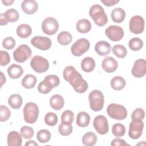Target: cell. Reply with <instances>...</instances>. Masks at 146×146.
<instances>
[{"label":"cell","mask_w":146,"mask_h":146,"mask_svg":"<svg viewBox=\"0 0 146 146\" xmlns=\"http://www.w3.org/2000/svg\"><path fill=\"white\" fill-rule=\"evenodd\" d=\"M63 76L65 80L72 86L76 92L82 94L87 90L88 87L87 82L74 67L71 66L66 67L63 70Z\"/></svg>","instance_id":"6da1fadb"},{"label":"cell","mask_w":146,"mask_h":146,"mask_svg":"<svg viewBox=\"0 0 146 146\" xmlns=\"http://www.w3.org/2000/svg\"><path fill=\"white\" fill-rule=\"evenodd\" d=\"M90 16L98 26H103L108 22L107 16L103 7L98 4L92 5L89 10Z\"/></svg>","instance_id":"7a4b0ae2"},{"label":"cell","mask_w":146,"mask_h":146,"mask_svg":"<svg viewBox=\"0 0 146 146\" xmlns=\"http://www.w3.org/2000/svg\"><path fill=\"white\" fill-rule=\"evenodd\" d=\"M90 108L94 111H100L102 110L104 103V97L103 93L97 90L92 91L88 96Z\"/></svg>","instance_id":"3957f363"},{"label":"cell","mask_w":146,"mask_h":146,"mask_svg":"<svg viewBox=\"0 0 146 146\" xmlns=\"http://www.w3.org/2000/svg\"><path fill=\"white\" fill-rule=\"evenodd\" d=\"M23 117L25 121L29 124L35 123L39 115V108L33 102L27 103L23 108Z\"/></svg>","instance_id":"277c9868"},{"label":"cell","mask_w":146,"mask_h":146,"mask_svg":"<svg viewBox=\"0 0 146 146\" xmlns=\"http://www.w3.org/2000/svg\"><path fill=\"white\" fill-rule=\"evenodd\" d=\"M107 113L111 118L121 120L126 118L127 110L123 106L116 103H111L107 108Z\"/></svg>","instance_id":"5b68a950"},{"label":"cell","mask_w":146,"mask_h":146,"mask_svg":"<svg viewBox=\"0 0 146 146\" xmlns=\"http://www.w3.org/2000/svg\"><path fill=\"white\" fill-rule=\"evenodd\" d=\"M31 53L32 51L30 47L26 44H22L14 51V59L18 63H23L30 58Z\"/></svg>","instance_id":"8992f818"},{"label":"cell","mask_w":146,"mask_h":146,"mask_svg":"<svg viewBox=\"0 0 146 146\" xmlns=\"http://www.w3.org/2000/svg\"><path fill=\"white\" fill-rule=\"evenodd\" d=\"M30 66L35 72L42 73L48 70L49 62L44 57L40 55H35L31 59Z\"/></svg>","instance_id":"52a82bcc"},{"label":"cell","mask_w":146,"mask_h":146,"mask_svg":"<svg viewBox=\"0 0 146 146\" xmlns=\"http://www.w3.org/2000/svg\"><path fill=\"white\" fill-rule=\"evenodd\" d=\"M90 46V42L86 38L78 39L71 46V53L75 56H80L87 52Z\"/></svg>","instance_id":"ba28073f"},{"label":"cell","mask_w":146,"mask_h":146,"mask_svg":"<svg viewBox=\"0 0 146 146\" xmlns=\"http://www.w3.org/2000/svg\"><path fill=\"white\" fill-rule=\"evenodd\" d=\"M59 28L58 21L53 17H47L44 19L42 23V31L49 35L55 34Z\"/></svg>","instance_id":"9c48e42d"},{"label":"cell","mask_w":146,"mask_h":146,"mask_svg":"<svg viewBox=\"0 0 146 146\" xmlns=\"http://www.w3.org/2000/svg\"><path fill=\"white\" fill-rule=\"evenodd\" d=\"M144 123L141 120H132L129 123L128 135L131 139H137L143 133Z\"/></svg>","instance_id":"30bf717a"},{"label":"cell","mask_w":146,"mask_h":146,"mask_svg":"<svg viewBox=\"0 0 146 146\" xmlns=\"http://www.w3.org/2000/svg\"><path fill=\"white\" fill-rule=\"evenodd\" d=\"M129 29L131 33L135 34L142 33L144 30V20L140 15L132 17L129 23Z\"/></svg>","instance_id":"8fae6325"},{"label":"cell","mask_w":146,"mask_h":146,"mask_svg":"<svg viewBox=\"0 0 146 146\" xmlns=\"http://www.w3.org/2000/svg\"><path fill=\"white\" fill-rule=\"evenodd\" d=\"M93 125L99 134L104 135L108 132V120L104 115H98L96 116L94 119Z\"/></svg>","instance_id":"7c38bea8"},{"label":"cell","mask_w":146,"mask_h":146,"mask_svg":"<svg viewBox=\"0 0 146 146\" xmlns=\"http://www.w3.org/2000/svg\"><path fill=\"white\" fill-rule=\"evenodd\" d=\"M105 33L108 38L113 42H117L121 40L124 34L123 29L120 26L116 25L108 26L106 29Z\"/></svg>","instance_id":"4fadbf2b"},{"label":"cell","mask_w":146,"mask_h":146,"mask_svg":"<svg viewBox=\"0 0 146 146\" xmlns=\"http://www.w3.org/2000/svg\"><path fill=\"white\" fill-rule=\"evenodd\" d=\"M31 43L32 45L43 51L48 50L52 44L51 39L46 36H35L31 39Z\"/></svg>","instance_id":"5bb4252c"},{"label":"cell","mask_w":146,"mask_h":146,"mask_svg":"<svg viewBox=\"0 0 146 146\" xmlns=\"http://www.w3.org/2000/svg\"><path fill=\"white\" fill-rule=\"evenodd\" d=\"M132 75L137 78L144 76L146 73V62L144 59H137L131 70Z\"/></svg>","instance_id":"9a60e30c"},{"label":"cell","mask_w":146,"mask_h":146,"mask_svg":"<svg viewBox=\"0 0 146 146\" xmlns=\"http://www.w3.org/2000/svg\"><path fill=\"white\" fill-rule=\"evenodd\" d=\"M118 66L117 60L111 56H107L103 59L102 63V67L103 70L108 73L115 71Z\"/></svg>","instance_id":"2e32d148"},{"label":"cell","mask_w":146,"mask_h":146,"mask_svg":"<svg viewBox=\"0 0 146 146\" xmlns=\"http://www.w3.org/2000/svg\"><path fill=\"white\" fill-rule=\"evenodd\" d=\"M21 9L26 14H33L38 9V3L34 0H25L21 3Z\"/></svg>","instance_id":"e0dca14e"},{"label":"cell","mask_w":146,"mask_h":146,"mask_svg":"<svg viewBox=\"0 0 146 146\" xmlns=\"http://www.w3.org/2000/svg\"><path fill=\"white\" fill-rule=\"evenodd\" d=\"M111 49V44L106 41L100 40L97 42L95 46L96 52L100 56H106L110 52Z\"/></svg>","instance_id":"ac0fdd59"},{"label":"cell","mask_w":146,"mask_h":146,"mask_svg":"<svg viewBox=\"0 0 146 146\" xmlns=\"http://www.w3.org/2000/svg\"><path fill=\"white\" fill-rule=\"evenodd\" d=\"M22 136L15 131L10 132L7 135V143L9 146H21L22 145Z\"/></svg>","instance_id":"d6986e66"},{"label":"cell","mask_w":146,"mask_h":146,"mask_svg":"<svg viewBox=\"0 0 146 146\" xmlns=\"http://www.w3.org/2000/svg\"><path fill=\"white\" fill-rule=\"evenodd\" d=\"M23 73V70L21 66L13 64L7 68V74L9 77L13 79L19 78Z\"/></svg>","instance_id":"ffe728a7"},{"label":"cell","mask_w":146,"mask_h":146,"mask_svg":"<svg viewBox=\"0 0 146 146\" xmlns=\"http://www.w3.org/2000/svg\"><path fill=\"white\" fill-rule=\"evenodd\" d=\"M64 101L63 98L59 94L52 95L50 99V105L55 110H59L64 106Z\"/></svg>","instance_id":"44dd1931"},{"label":"cell","mask_w":146,"mask_h":146,"mask_svg":"<svg viewBox=\"0 0 146 146\" xmlns=\"http://www.w3.org/2000/svg\"><path fill=\"white\" fill-rule=\"evenodd\" d=\"M111 17L113 22L116 23H120L124 20L125 12L122 8L116 7L112 10Z\"/></svg>","instance_id":"7402d4cb"},{"label":"cell","mask_w":146,"mask_h":146,"mask_svg":"<svg viewBox=\"0 0 146 146\" xmlns=\"http://www.w3.org/2000/svg\"><path fill=\"white\" fill-rule=\"evenodd\" d=\"M91 22L87 19H82L79 20L76 25L78 31L82 34L88 33L91 29Z\"/></svg>","instance_id":"603a6c76"},{"label":"cell","mask_w":146,"mask_h":146,"mask_svg":"<svg viewBox=\"0 0 146 146\" xmlns=\"http://www.w3.org/2000/svg\"><path fill=\"white\" fill-rule=\"evenodd\" d=\"M16 33L17 35L21 38H26L32 33L31 27L27 24H21L17 28Z\"/></svg>","instance_id":"cb8c5ba5"},{"label":"cell","mask_w":146,"mask_h":146,"mask_svg":"<svg viewBox=\"0 0 146 146\" xmlns=\"http://www.w3.org/2000/svg\"><path fill=\"white\" fill-rule=\"evenodd\" d=\"M90 121V116L86 112L81 111L78 113L76 116V124L80 127H85L89 125Z\"/></svg>","instance_id":"d4e9b609"},{"label":"cell","mask_w":146,"mask_h":146,"mask_svg":"<svg viewBox=\"0 0 146 146\" xmlns=\"http://www.w3.org/2000/svg\"><path fill=\"white\" fill-rule=\"evenodd\" d=\"M95 67V62L94 59L90 56L86 57L82 59L81 62V68L86 72L92 71Z\"/></svg>","instance_id":"484cf974"},{"label":"cell","mask_w":146,"mask_h":146,"mask_svg":"<svg viewBox=\"0 0 146 146\" xmlns=\"http://www.w3.org/2000/svg\"><path fill=\"white\" fill-rule=\"evenodd\" d=\"M23 100L22 96L17 94H14L10 96L8 99V103L13 109L19 108L22 104Z\"/></svg>","instance_id":"4316f807"},{"label":"cell","mask_w":146,"mask_h":146,"mask_svg":"<svg viewBox=\"0 0 146 146\" xmlns=\"http://www.w3.org/2000/svg\"><path fill=\"white\" fill-rule=\"evenodd\" d=\"M36 78L31 74L26 75L22 80V86L27 89H31L34 88L36 83Z\"/></svg>","instance_id":"83f0119b"},{"label":"cell","mask_w":146,"mask_h":146,"mask_svg":"<svg viewBox=\"0 0 146 146\" xmlns=\"http://www.w3.org/2000/svg\"><path fill=\"white\" fill-rule=\"evenodd\" d=\"M125 79L120 76H116L111 80V86L114 90L119 91L122 90L125 86Z\"/></svg>","instance_id":"f1b7e54d"},{"label":"cell","mask_w":146,"mask_h":146,"mask_svg":"<svg viewBox=\"0 0 146 146\" xmlns=\"http://www.w3.org/2000/svg\"><path fill=\"white\" fill-rule=\"evenodd\" d=\"M97 141V136L96 134L92 132L86 133L82 137V143L86 146H92Z\"/></svg>","instance_id":"f546056e"},{"label":"cell","mask_w":146,"mask_h":146,"mask_svg":"<svg viewBox=\"0 0 146 146\" xmlns=\"http://www.w3.org/2000/svg\"><path fill=\"white\" fill-rule=\"evenodd\" d=\"M72 35L68 31H62L57 36L58 43L63 46L69 44L72 42Z\"/></svg>","instance_id":"4dcf8cb0"},{"label":"cell","mask_w":146,"mask_h":146,"mask_svg":"<svg viewBox=\"0 0 146 146\" xmlns=\"http://www.w3.org/2000/svg\"><path fill=\"white\" fill-rule=\"evenodd\" d=\"M4 16L7 22H14L19 19V13L14 9H9L4 13Z\"/></svg>","instance_id":"1f68e13d"},{"label":"cell","mask_w":146,"mask_h":146,"mask_svg":"<svg viewBox=\"0 0 146 146\" xmlns=\"http://www.w3.org/2000/svg\"><path fill=\"white\" fill-rule=\"evenodd\" d=\"M51 135L48 130L40 129L36 133L37 140L42 143H47L51 139Z\"/></svg>","instance_id":"d6a6232c"},{"label":"cell","mask_w":146,"mask_h":146,"mask_svg":"<svg viewBox=\"0 0 146 146\" xmlns=\"http://www.w3.org/2000/svg\"><path fill=\"white\" fill-rule=\"evenodd\" d=\"M112 51L116 56L119 58H124L127 54L126 48L121 44L115 45L112 48Z\"/></svg>","instance_id":"836d02e7"},{"label":"cell","mask_w":146,"mask_h":146,"mask_svg":"<svg viewBox=\"0 0 146 146\" xmlns=\"http://www.w3.org/2000/svg\"><path fill=\"white\" fill-rule=\"evenodd\" d=\"M128 46L129 48L132 51H139L143 47V42L139 38H137V37L132 38L129 40L128 43Z\"/></svg>","instance_id":"e575fe53"},{"label":"cell","mask_w":146,"mask_h":146,"mask_svg":"<svg viewBox=\"0 0 146 146\" xmlns=\"http://www.w3.org/2000/svg\"><path fill=\"white\" fill-rule=\"evenodd\" d=\"M112 132L116 137H121L125 133V127L121 123H115L112 125Z\"/></svg>","instance_id":"d590c367"},{"label":"cell","mask_w":146,"mask_h":146,"mask_svg":"<svg viewBox=\"0 0 146 146\" xmlns=\"http://www.w3.org/2000/svg\"><path fill=\"white\" fill-rule=\"evenodd\" d=\"M53 88L54 87L52 86L48 81L44 79L43 81L39 83L38 86V90L42 94H47L49 93Z\"/></svg>","instance_id":"8d00e7d4"},{"label":"cell","mask_w":146,"mask_h":146,"mask_svg":"<svg viewBox=\"0 0 146 146\" xmlns=\"http://www.w3.org/2000/svg\"><path fill=\"white\" fill-rule=\"evenodd\" d=\"M74 114L72 111L66 110L64 111L61 116L62 123L71 124L74 121Z\"/></svg>","instance_id":"74e56055"},{"label":"cell","mask_w":146,"mask_h":146,"mask_svg":"<svg viewBox=\"0 0 146 146\" xmlns=\"http://www.w3.org/2000/svg\"><path fill=\"white\" fill-rule=\"evenodd\" d=\"M44 122L49 126H54L58 122V116L54 112H48L44 116Z\"/></svg>","instance_id":"f35d334b"},{"label":"cell","mask_w":146,"mask_h":146,"mask_svg":"<svg viewBox=\"0 0 146 146\" xmlns=\"http://www.w3.org/2000/svg\"><path fill=\"white\" fill-rule=\"evenodd\" d=\"M58 131L63 136H68L72 132V126L71 124L62 123L59 126Z\"/></svg>","instance_id":"ab89813d"},{"label":"cell","mask_w":146,"mask_h":146,"mask_svg":"<svg viewBox=\"0 0 146 146\" xmlns=\"http://www.w3.org/2000/svg\"><path fill=\"white\" fill-rule=\"evenodd\" d=\"M20 132L22 137L26 139H30L33 137L34 134V131L33 128L25 125L21 128Z\"/></svg>","instance_id":"60d3db41"},{"label":"cell","mask_w":146,"mask_h":146,"mask_svg":"<svg viewBox=\"0 0 146 146\" xmlns=\"http://www.w3.org/2000/svg\"><path fill=\"white\" fill-rule=\"evenodd\" d=\"M11 115V111L8 107L5 105L0 106V121H5L7 120Z\"/></svg>","instance_id":"b9f144b4"},{"label":"cell","mask_w":146,"mask_h":146,"mask_svg":"<svg viewBox=\"0 0 146 146\" xmlns=\"http://www.w3.org/2000/svg\"><path fill=\"white\" fill-rule=\"evenodd\" d=\"M145 117V112L143 108H137L135 109L132 113V120H143Z\"/></svg>","instance_id":"7bdbcfd3"},{"label":"cell","mask_w":146,"mask_h":146,"mask_svg":"<svg viewBox=\"0 0 146 146\" xmlns=\"http://www.w3.org/2000/svg\"><path fill=\"white\" fill-rule=\"evenodd\" d=\"M3 47L7 50H11L15 46V39L10 36L5 38L2 41Z\"/></svg>","instance_id":"ee69618b"},{"label":"cell","mask_w":146,"mask_h":146,"mask_svg":"<svg viewBox=\"0 0 146 146\" xmlns=\"http://www.w3.org/2000/svg\"><path fill=\"white\" fill-rule=\"evenodd\" d=\"M44 79L48 81L54 88L57 87L60 83L59 77L55 75H48L46 76Z\"/></svg>","instance_id":"f6af8a7d"},{"label":"cell","mask_w":146,"mask_h":146,"mask_svg":"<svg viewBox=\"0 0 146 146\" xmlns=\"http://www.w3.org/2000/svg\"><path fill=\"white\" fill-rule=\"evenodd\" d=\"M1 62L0 64L2 66H5L8 64L10 62V57L7 51L1 50Z\"/></svg>","instance_id":"bcb514c9"},{"label":"cell","mask_w":146,"mask_h":146,"mask_svg":"<svg viewBox=\"0 0 146 146\" xmlns=\"http://www.w3.org/2000/svg\"><path fill=\"white\" fill-rule=\"evenodd\" d=\"M111 145L115 146V145H121V146H125V145H129V144L127 143L126 141L121 139L116 138L112 140L111 143Z\"/></svg>","instance_id":"7dc6e473"},{"label":"cell","mask_w":146,"mask_h":146,"mask_svg":"<svg viewBox=\"0 0 146 146\" xmlns=\"http://www.w3.org/2000/svg\"><path fill=\"white\" fill-rule=\"evenodd\" d=\"M119 0H102L101 2L106 6H112L119 2Z\"/></svg>","instance_id":"c3c4849f"},{"label":"cell","mask_w":146,"mask_h":146,"mask_svg":"<svg viewBox=\"0 0 146 146\" xmlns=\"http://www.w3.org/2000/svg\"><path fill=\"white\" fill-rule=\"evenodd\" d=\"M7 23L8 22L4 16V13H1L0 15V25L1 26H3L7 25Z\"/></svg>","instance_id":"681fc988"},{"label":"cell","mask_w":146,"mask_h":146,"mask_svg":"<svg viewBox=\"0 0 146 146\" xmlns=\"http://www.w3.org/2000/svg\"><path fill=\"white\" fill-rule=\"evenodd\" d=\"M1 87H2V86L3 85L4 83H5L6 82V77L5 76L3 75V72L2 71H1Z\"/></svg>","instance_id":"f907efd6"},{"label":"cell","mask_w":146,"mask_h":146,"mask_svg":"<svg viewBox=\"0 0 146 146\" xmlns=\"http://www.w3.org/2000/svg\"><path fill=\"white\" fill-rule=\"evenodd\" d=\"M25 145H32V146H38V144L34 140H29L25 143Z\"/></svg>","instance_id":"816d5d0a"},{"label":"cell","mask_w":146,"mask_h":146,"mask_svg":"<svg viewBox=\"0 0 146 146\" xmlns=\"http://www.w3.org/2000/svg\"><path fill=\"white\" fill-rule=\"evenodd\" d=\"M2 3L4 5H6V6H10V5H11L14 2V0H3L2 1Z\"/></svg>","instance_id":"f5cc1de1"}]
</instances>
